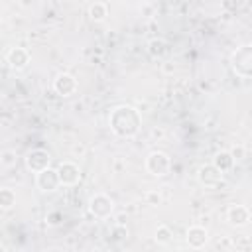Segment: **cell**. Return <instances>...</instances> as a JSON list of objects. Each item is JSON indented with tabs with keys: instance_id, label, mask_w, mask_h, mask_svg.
I'll return each mask as SVG.
<instances>
[{
	"instance_id": "cell-1",
	"label": "cell",
	"mask_w": 252,
	"mask_h": 252,
	"mask_svg": "<svg viewBox=\"0 0 252 252\" xmlns=\"http://www.w3.org/2000/svg\"><path fill=\"white\" fill-rule=\"evenodd\" d=\"M110 130L120 138H134L142 126V114L128 104L116 106L108 116Z\"/></svg>"
},
{
	"instance_id": "cell-2",
	"label": "cell",
	"mask_w": 252,
	"mask_h": 252,
	"mask_svg": "<svg viewBox=\"0 0 252 252\" xmlns=\"http://www.w3.org/2000/svg\"><path fill=\"white\" fill-rule=\"evenodd\" d=\"M230 65L234 69V73L240 79H248L252 75V47L250 45H242L238 47L232 55H230Z\"/></svg>"
},
{
	"instance_id": "cell-3",
	"label": "cell",
	"mask_w": 252,
	"mask_h": 252,
	"mask_svg": "<svg viewBox=\"0 0 252 252\" xmlns=\"http://www.w3.org/2000/svg\"><path fill=\"white\" fill-rule=\"evenodd\" d=\"M146 169L150 175L154 177H163L169 173L171 169V158L165 154V152H159V150H154L148 154L146 158Z\"/></svg>"
},
{
	"instance_id": "cell-4",
	"label": "cell",
	"mask_w": 252,
	"mask_h": 252,
	"mask_svg": "<svg viewBox=\"0 0 252 252\" xmlns=\"http://www.w3.org/2000/svg\"><path fill=\"white\" fill-rule=\"evenodd\" d=\"M89 211L96 219H108L112 215V211H114V201L106 193H96L89 201Z\"/></svg>"
},
{
	"instance_id": "cell-5",
	"label": "cell",
	"mask_w": 252,
	"mask_h": 252,
	"mask_svg": "<svg viewBox=\"0 0 252 252\" xmlns=\"http://www.w3.org/2000/svg\"><path fill=\"white\" fill-rule=\"evenodd\" d=\"M49 163H51V156L43 148H33V150H30L26 154V167L32 173H39L41 169L49 167Z\"/></svg>"
},
{
	"instance_id": "cell-6",
	"label": "cell",
	"mask_w": 252,
	"mask_h": 252,
	"mask_svg": "<svg viewBox=\"0 0 252 252\" xmlns=\"http://www.w3.org/2000/svg\"><path fill=\"white\" fill-rule=\"evenodd\" d=\"M57 175H59V183L65 185V187H73L79 183L81 179V169L75 161H61L57 165Z\"/></svg>"
},
{
	"instance_id": "cell-7",
	"label": "cell",
	"mask_w": 252,
	"mask_h": 252,
	"mask_svg": "<svg viewBox=\"0 0 252 252\" xmlns=\"http://www.w3.org/2000/svg\"><path fill=\"white\" fill-rule=\"evenodd\" d=\"M35 185L39 191L43 193H53L61 183H59V175H57V169H51V167H45L41 169L39 173H35Z\"/></svg>"
},
{
	"instance_id": "cell-8",
	"label": "cell",
	"mask_w": 252,
	"mask_h": 252,
	"mask_svg": "<svg viewBox=\"0 0 252 252\" xmlns=\"http://www.w3.org/2000/svg\"><path fill=\"white\" fill-rule=\"evenodd\" d=\"M79 89L77 85V79L69 73H59L55 79H53V91L59 94V96H71L75 94Z\"/></svg>"
},
{
	"instance_id": "cell-9",
	"label": "cell",
	"mask_w": 252,
	"mask_h": 252,
	"mask_svg": "<svg viewBox=\"0 0 252 252\" xmlns=\"http://www.w3.org/2000/svg\"><path fill=\"white\" fill-rule=\"evenodd\" d=\"M222 175H224V173H222L220 169H217L213 163L201 165V167H199V173H197L201 185H205V187H219V185L222 183Z\"/></svg>"
},
{
	"instance_id": "cell-10",
	"label": "cell",
	"mask_w": 252,
	"mask_h": 252,
	"mask_svg": "<svg viewBox=\"0 0 252 252\" xmlns=\"http://www.w3.org/2000/svg\"><path fill=\"white\" fill-rule=\"evenodd\" d=\"M226 220L232 226H246L250 222V209L246 205H230L226 209Z\"/></svg>"
},
{
	"instance_id": "cell-11",
	"label": "cell",
	"mask_w": 252,
	"mask_h": 252,
	"mask_svg": "<svg viewBox=\"0 0 252 252\" xmlns=\"http://www.w3.org/2000/svg\"><path fill=\"white\" fill-rule=\"evenodd\" d=\"M6 61L14 71H22L30 63V51L26 47H12L6 55Z\"/></svg>"
},
{
	"instance_id": "cell-12",
	"label": "cell",
	"mask_w": 252,
	"mask_h": 252,
	"mask_svg": "<svg viewBox=\"0 0 252 252\" xmlns=\"http://www.w3.org/2000/svg\"><path fill=\"white\" fill-rule=\"evenodd\" d=\"M185 240H187L189 248L199 250V248H203V246L207 244V240H209V232H207L205 226H201V224H193V226L187 228V236H185Z\"/></svg>"
},
{
	"instance_id": "cell-13",
	"label": "cell",
	"mask_w": 252,
	"mask_h": 252,
	"mask_svg": "<svg viewBox=\"0 0 252 252\" xmlns=\"http://www.w3.org/2000/svg\"><path fill=\"white\" fill-rule=\"evenodd\" d=\"M213 165L224 173V171L232 169V165H234V159H232L230 152H226V150H224V152H219V154H215V158H213Z\"/></svg>"
},
{
	"instance_id": "cell-14",
	"label": "cell",
	"mask_w": 252,
	"mask_h": 252,
	"mask_svg": "<svg viewBox=\"0 0 252 252\" xmlns=\"http://www.w3.org/2000/svg\"><path fill=\"white\" fill-rule=\"evenodd\" d=\"M16 205V191L10 187H0V209L10 211Z\"/></svg>"
},
{
	"instance_id": "cell-15",
	"label": "cell",
	"mask_w": 252,
	"mask_h": 252,
	"mask_svg": "<svg viewBox=\"0 0 252 252\" xmlns=\"http://www.w3.org/2000/svg\"><path fill=\"white\" fill-rule=\"evenodd\" d=\"M106 16H108V6H106L104 2H94V4H91V8H89V18H91L93 22H102Z\"/></svg>"
},
{
	"instance_id": "cell-16",
	"label": "cell",
	"mask_w": 252,
	"mask_h": 252,
	"mask_svg": "<svg viewBox=\"0 0 252 252\" xmlns=\"http://www.w3.org/2000/svg\"><path fill=\"white\" fill-rule=\"evenodd\" d=\"M171 238H173V232H171V228L167 226V224H159L158 228H156V234H154V240L158 242V244H169L171 242Z\"/></svg>"
},
{
	"instance_id": "cell-17",
	"label": "cell",
	"mask_w": 252,
	"mask_h": 252,
	"mask_svg": "<svg viewBox=\"0 0 252 252\" xmlns=\"http://www.w3.org/2000/svg\"><path fill=\"white\" fill-rule=\"evenodd\" d=\"M148 53L152 55V57H163V53H165V41L163 39H159V37H154V39H150L148 41Z\"/></svg>"
},
{
	"instance_id": "cell-18",
	"label": "cell",
	"mask_w": 252,
	"mask_h": 252,
	"mask_svg": "<svg viewBox=\"0 0 252 252\" xmlns=\"http://www.w3.org/2000/svg\"><path fill=\"white\" fill-rule=\"evenodd\" d=\"M144 199H146V203L152 205V207H158V205L161 203V195H159L158 189H150V191H146V193H144Z\"/></svg>"
},
{
	"instance_id": "cell-19",
	"label": "cell",
	"mask_w": 252,
	"mask_h": 252,
	"mask_svg": "<svg viewBox=\"0 0 252 252\" xmlns=\"http://www.w3.org/2000/svg\"><path fill=\"white\" fill-rule=\"evenodd\" d=\"M230 152V156H232V159L234 161H242L244 158H246V148L242 146V144H236L232 150H228Z\"/></svg>"
},
{
	"instance_id": "cell-20",
	"label": "cell",
	"mask_w": 252,
	"mask_h": 252,
	"mask_svg": "<svg viewBox=\"0 0 252 252\" xmlns=\"http://www.w3.org/2000/svg\"><path fill=\"white\" fill-rule=\"evenodd\" d=\"M0 163H2V165H6V167L14 165V163H16V154H14L12 150L2 152V154H0Z\"/></svg>"
},
{
	"instance_id": "cell-21",
	"label": "cell",
	"mask_w": 252,
	"mask_h": 252,
	"mask_svg": "<svg viewBox=\"0 0 252 252\" xmlns=\"http://www.w3.org/2000/svg\"><path fill=\"white\" fill-rule=\"evenodd\" d=\"M110 234H112V238H114V240H122V238H126V236H128V228H126L124 224H116V226H112Z\"/></svg>"
},
{
	"instance_id": "cell-22",
	"label": "cell",
	"mask_w": 252,
	"mask_h": 252,
	"mask_svg": "<svg viewBox=\"0 0 252 252\" xmlns=\"http://www.w3.org/2000/svg\"><path fill=\"white\" fill-rule=\"evenodd\" d=\"M61 219H63V215H61L59 211H53V213H49V215L45 217V222H47V224H51V226H55V224H59V222H61Z\"/></svg>"
},
{
	"instance_id": "cell-23",
	"label": "cell",
	"mask_w": 252,
	"mask_h": 252,
	"mask_svg": "<svg viewBox=\"0 0 252 252\" xmlns=\"http://www.w3.org/2000/svg\"><path fill=\"white\" fill-rule=\"evenodd\" d=\"M217 248H220V250H232V248H234V242L224 236V238H220V240L217 242Z\"/></svg>"
}]
</instances>
